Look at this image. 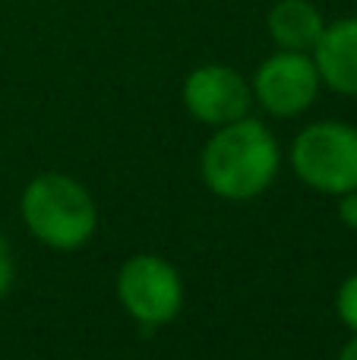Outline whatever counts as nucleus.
I'll use <instances>...</instances> for the list:
<instances>
[{"instance_id": "1", "label": "nucleus", "mask_w": 357, "mask_h": 360, "mask_svg": "<svg viewBox=\"0 0 357 360\" xmlns=\"http://www.w3.org/2000/svg\"><path fill=\"white\" fill-rule=\"evenodd\" d=\"M282 165V152L272 130L257 117L215 127L200 155V174L219 199L247 202L272 186Z\"/></svg>"}, {"instance_id": "2", "label": "nucleus", "mask_w": 357, "mask_h": 360, "mask_svg": "<svg viewBox=\"0 0 357 360\" xmlns=\"http://www.w3.org/2000/svg\"><path fill=\"white\" fill-rule=\"evenodd\" d=\"M19 215L38 243L60 253L86 247L98 228V209L92 193L79 180L54 171L29 180L19 196Z\"/></svg>"}, {"instance_id": "3", "label": "nucleus", "mask_w": 357, "mask_h": 360, "mask_svg": "<svg viewBox=\"0 0 357 360\" xmlns=\"http://www.w3.org/2000/svg\"><path fill=\"white\" fill-rule=\"evenodd\" d=\"M291 168L316 193L342 196L357 190V127L316 120L291 143Z\"/></svg>"}, {"instance_id": "4", "label": "nucleus", "mask_w": 357, "mask_h": 360, "mask_svg": "<svg viewBox=\"0 0 357 360\" xmlns=\"http://www.w3.org/2000/svg\"><path fill=\"white\" fill-rule=\"evenodd\" d=\"M117 300L139 326H168L183 307L181 272L155 253L130 256L117 269Z\"/></svg>"}, {"instance_id": "5", "label": "nucleus", "mask_w": 357, "mask_h": 360, "mask_svg": "<svg viewBox=\"0 0 357 360\" xmlns=\"http://www.w3.org/2000/svg\"><path fill=\"white\" fill-rule=\"evenodd\" d=\"M320 73L310 54L304 51H282L269 54L253 73V98L272 117H297L320 95Z\"/></svg>"}, {"instance_id": "6", "label": "nucleus", "mask_w": 357, "mask_h": 360, "mask_svg": "<svg viewBox=\"0 0 357 360\" xmlns=\"http://www.w3.org/2000/svg\"><path fill=\"white\" fill-rule=\"evenodd\" d=\"M181 98L193 120L206 127H225L250 114L253 89L238 70L225 63H202L187 73Z\"/></svg>"}, {"instance_id": "7", "label": "nucleus", "mask_w": 357, "mask_h": 360, "mask_svg": "<svg viewBox=\"0 0 357 360\" xmlns=\"http://www.w3.org/2000/svg\"><path fill=\"white\" fill-rule=\"evenodd\" d=\"M320 82L339 95L357 98V16L326 22L320 41L310 51Z\"/></svg>"}, {"instance_id": "8", "label": "nucleus", "mask_w": 357, "mask_h": 360, "mask_svg": "<svg viewBox=\"0 0 357 360\" xmlns=\"http://www.w3.org/2000/svg\"><path fill=\"white\" fill-rule=\"evenodd\" d=\"M266 29H269L275 48L310 54L326 29V19H323L320 6L310 0H278L266 16Z\"/></svg>"}, {"instance_id": "9", "label": "nucleus", "mask_w": 357, "mask_h": 360, "mask_svg": "<svg viewBox=\"0 0 357 360\" xmlns=\"http://www.w3.org/2000/svg\"><path fill=\"white\" fill-rule=\"evenodd\" d=\"M335 313H339L342 326H345L351 335H357V272L348 275L339 285V294H335Z\"/></svg>"}, {"instance_id": "10", "label": "nucleus", "mask_w": 357, "mask_h": 360, "mask_svg": "<svg viewBox=\"0 0 357 360\" xmlns=\"http://www.w3.org/2000/svg\"><path fill=\"white\" fill-rule=\"evenodd\" d=\"M10 285H13V253H10V243L0 234V300L10 291Z\"/></svg>"}, {"instance_id": "11", "label": "nucleus", "mask_w": 357, "mask_h": 360, "mask_svg": "<svg viewBox=\"0 0 357 360\" xmlns=\"http://www.w3.org/2000/svg\"><path fill=\"white\" fill-rule=\"evenodd\" d=\"M339 218H342V224L357 231V190H348L339 196Z\"/></svg>"}, {"instance_id": "12", "label": "nucleus", "mask_w": 357, "mask_h": 360, "mask_svg": "<svg viewBox=\"0 0 357 360\" xmlns=\"http://www.w3.org/2000/svg\"><path fill=\"white\" fill-rule=\"evenodd\" d=\"M339 360H357V335H351V342H345V348L339 351Z\"/></svg>"}]
</instances>
